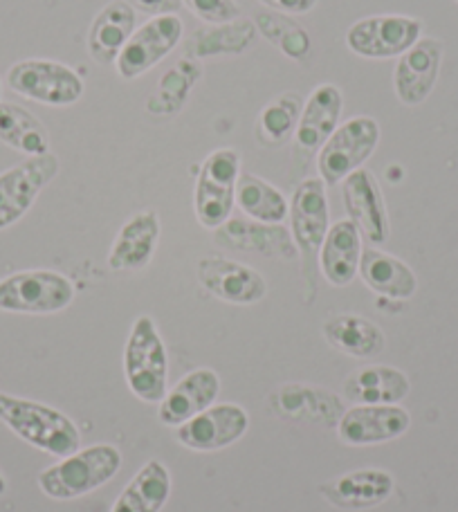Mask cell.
I'll list each match as a JSON object with an SVG mask.
<instances>
[{"instance_id":"cell-1","label":"cell","mask_w":458,"mask_h":512,"mask_svg":"<svg viewBox=\"0 0 458 512\" xmlns=\"http://www.w3.org/2000/svg\"><path fill=\"white\" fill-rule=\"evenodd\" d=\"M0 420L25 443L57 459L75 454L81 445L75 420L43 402L0 391Z\"/></svg>"},{"instance_id":"cell-2","label":"cell","mask_w":458,"mask_h":512,"mask_svg":"<svg viewBox=\"0 0 458 512\" xmlns=\"http://www.w3.org/2000/svg\"><path fill=\"white\" fill-rule=\"evenodd\" d=\"M119 468H122V452L115 445H90L61 459L52 468H45L39 474V488L43 495L57 501L79 499L113 481Z\"/></svg>"},{"instance_id":"cell-3","label":"cell","mask_w":458,"mask_h":512,"mask_svg":"<svg viewBox=\"0 0 458 512\" xmlns=\"http://www.w3.org/2000/svg\"><path fill=\"white\" fill-rule=\"evenodd\" d=\"M124 376L128 389L149 405H160L169 391V358L153 317L133 322L124 346Z\"/></svg>"},{"instance_id":"cell-4","label":"cell","mask_w":458,"mask_h":512,"mask_svg":"<svg viewBox=\"0 0 458 512\" xmlns=\"http://www.w3.org/2000/svg\"><path fill=\"white\" fill-rule=\"evenodd\" d=\"M292 239L304 261V274L310 290H315L319 270V250H322L328 230H331V212L322 178H306L292 194L290 203Z\"/></svg>"},{"instance_id":"cell-5","label":"cell","mask_w":458,"mask_h":512,"mask_svg":"<svg viewBox=\"0 0 458 512\" xmlns=\"http://www.w3.org/2000/svg\"><path fill=\"white\" fill-rule=\"evenodd\" d=\"M238 176H241V155L232 146L216 149L205 158L194 191L196 218L205 230H218L232 218Z\"/></svg>"},{"instance_id":"cell-6","label":"cell","mask_w":458,"mask_h":512,"mask_svg":"<svg viewBox=\"0 0 458 512\" xmlns=\"http://www.w3.org/2000/svg\"><path fill=\"white\" fill-rule=\"evenodd\" d=\"M378 144L380 124L366 115L351 117V120L337 126L335 133L319 149V178L324 180L326 187L342 185L353 171L364 167V162L375 153Z\"/></svg>"},{"instance_id":"cell-7","label":"cell","mask_w":458,"mask_h":512,"mask_svg":"<svg viewBox=\"0 0 458 512\" xmlns=\"http://www.w3.org/2000/svg\"><path fill=\"white\" fill-rule=\"evenodd\" d=\"M75 301V283L54 270H25L0 281V310L52 315Z\"/></svg>"},{"instance_id":"cell-8","label":"cell","mask_w":458,"mask_h":512,"mask_svg":"<svg viewBox=\"0 0 458 512\" xmlns=\"http://www.w3.org/2000/svg\"><path fill=\"white\" fill-rule=\"evenodd\" d=\"M7 86L30 102L45 106H72L84 97V79L66 63L50 59H25L7 70Z\"/></svg>"},{"instance_id":"cell-9","label":"cell","mask_w":458,"mask_h":512,"mask_svg":"<svg viewBox=\"0 0 458 512\" xmlns=\"http://www.w3.org/2000/svg\"><path fill=\"white\" fill-rule=\"evenodd\" d=\"M423 21L405 14L366 16L353 23L346 32L348 50L362 59L402 57L418 43Z\"/></svg>"},{"instance_id":"cell-10","label":"cell","mask_w":458,"mask_h":512,"mask_svg":"<svg viewBox=\"0 0 458 512\" xmlns=\"http://www.w3.org/2000/svg\"><path fill=\"white\" fill-rule=\"evenodd\" d=\"M59 169L57 155L45 153L0 173V230H7L30 212L41 191L59 176Z\"/></svg>"},{"instance_id":"cell-11","label":"cell","mask_w":458,"mask_h":512,"mask_svg":"<svg viewBox=\"0 0 458 512\" xmlns=\"http://www.w3.org/2000/svg\"><path fill=\"white\" fill-rule=\"evenodd\" d=\"M182 34H185V25H182L178 14L153 16L151 21L137 27L124 50L119 52L115 61L117 75L126 81L146 75L176 50Z\"/></svg>"},{"instance_id":"cell-12","label":"cell","mask_w":458,"mask_h":512,"mask_svg":"<svg viewBox=\"0 0 458 512\" xmlns=\"http://www.w3.org/2000/svg\"><path fill=\"white\" fill-rule=\"evenodd\" d=\"M247 429H250L247 411L234 402H225V405H212L203 414L176 427V438L187 450L218 452L241 441Z\"/></svg>"},{"instance_id":"cell-13","label":"cell","mask_w":458,"mask_h":512,"mask_svg":"<svg viewBox=\"0 0 458 512\" xmlns=\"http://www.w3.org/2000/svg\"><path fill=\"white\" fill-rule=\"evenodd\" d=\"M443 52V41L420 36L414 48L398 57L396 70H393V88L402 106L416 108L434 93L438 75H441Z\"/></svg>"},{"instance_id":"cell-14","label":"cell","mask_w":458,"mask_h":512,"mask_svg":"<svg viewBox=\"0 0 458 512\" xmlns=\"http://www.w3.org/2000/svg\"><path fill=\"white\" fill-rule=\"evenodd\" d=\"M196 272L203 288L227 304L252 306L268 295V283L259 272L225 256H203Z\"/></svg>"},{"instance_id":"cell-15","label":"cell","mask_w":458,"mask_h":512,"mask_svg":"<svg viewBox=\"0 0 458 512\" xmlns=\"http://www.w3.org/2000/svg\"><path fill=\"white\" fill-rule=\"evenodd\" d=\"M411 416L398 405H355L342 414L337 434L346 445L364 447L396 441L407 434Z\"/></svg>"},{"instance_id":"cell-16","label":"cell","mask_w":458,"mask_h":512,"mask_svg":"<svg viewBox=\"0 0 458 512\" xmlns=\"http://www.w3.org/2000/svg\"><path fill=\"white\" fill-rule=\"evenodd\" d=\"M342 196L348 218L373 245L389 241L391 225L382 189L369 169H357L342 182Z\"/></svg>"},{"instance_id":"cell-17","label":"cell","mask_w":458,"mask_h":512,"mask_svg":"<svg viewBox=\"0 0 458 512\" xmlns=\"http://www.w3.org/2000/svg\"><path fill=\"white\" fill-rule=\"evenodd\" d=\"M342 111H344L342 90L335 84L317 86L306 99L304 111H301V117H299L297 131H295L297 153L308 158V155H313L322 149L328 137L335 133V128L340 126Z\"/></svg>"},{"instance_id":"cell-18","label":"cell","mask_w":458,"mask_h":512,"mask_svg":"<svg viewBox=\"0 0 458 512\" xmlns=\"http://www.w3.org/2000/svg\"><path fill=\"white\" fill-rule=\"evenodd\" d=\"M218 245L238 252H256L277 259H297L299 250L292 234L283 225H265L245 218H229L218 230H214Z\"/></svg>"},{"instance_id":"cell-19","label":"cell","mask_w":458,"mask_h":512,"mask_svg":"<svg viewBox=\"0 0 458 512\" xmlns=\"http://www.w3.org/2000/svg\"><path fill=\"white\" fill-rule=\"evenodd\" d=\"M160 232V216L153 209L133 214L115 236L108 252V268L115 272L144 270L158 250Z\"/></svg>"},{"instance_id":"cell-20","label":"cell","mask_w":458,"mask_h":512,"mask_svg":"<svg viewBox=\"0 0 458 512\" xmlns=\"http://www.w3.org/2000/svg\"><path fill=\"white\" fill-rule=\"evenodd\" d=\"M396 481L387 470L369 468L346 472L342 477L331 479L319 486L328 504L342 510H369L387 501L393 495Z\"/></svg>"},{"instance_id":"cell-21","label":"cell","mask_w":458,"mask_h":512,"mask_svg":"<svg viewBox=\"0 0 458 512\" xmlns=\"http://www.w3.org/2000/svg\"><path fill=\"white\" fill-rule=\"evenodd\" d=\"M218 393H221V378L216 371L203 367L187 373L160 402V423L167 427L185 425L187 420L212 407Z\"/></svg>"},{"instance_id":"cell-22","label":"cell","mask_w":458,"mask_h":512,"mask_svg":"<svg viewBox=\"0 0 458 512\" xmlns=\"http://www.w3.org/2000/svg\"><path fill=\"white\" fill-rule=\"evenodd\" d=\"M362 250V232L351 218L331 225L319 250V268L324 279L335 288L348 286L360 270Z\"/></svg>"},{"instance_id":"cell-23","label":"cell","mask_w":458,"mask_h":512,"mask_svg":"<svg viewBox=\"0 0 458 512\" xmlns=\"http://www.w3.org/2000/svg\"><path fill=\"white\" fill-rule=\"evenodd\" d=\"M135 9L126 0H113L95 16L88 32V52L99 66H111L137 30Z\"/></svg>"},{"instance_id":"cell-24","label":"cell","mask_w":458,"mask_h":512,"mask_svg":"<svg viewBox=\"0 0 458 512\" xmlns=\"http://www.w3.org/2000/svg\"><path fill=\"white\" fill-rule=\"evenodd\" d=\"M411 391L409 378L396 367L369 364L344 382V396L355 405H398Z\"/></svg>"},{"instance_id":"cell-25","label":"cell","mask_w":458,"mask_h":512,"mask_svg":"<svg viewBox=\"0 0 458 512\" xmlns=\"http://www.w3.org/2000/svg\"><path fill=\"white\" fill-rule=\"evenodd\" d=\"M360 274L366 288L378 295L396 301H407L416 295L418 279L409 265L398 256L382 252L378 248H364L360 259Z\"/></svg>"},{"instance_id":"cell-26","label":"cell","mask_w":458,"mask_h":512,"mask_svg":"<svg viewBox=\"0 0 458 512\" xmlns=\"http://www.w3.org/2000/svg\"><path fill=\"white\" fill-rule=\"evenodd\" d=\"M171 495V472L162 461L144 463L128 481L111 512H160Z\"/></svg>"},{"instance_id":"cell-27","label":"cell","mask_w":458,"mask_h":512,"mask_svg":"<svg viewBox=\"0 0 458 512\" xmlns=\"http://www.w3.org/2000/svg\"><path fill=\"white\" fill-rule=\"evenodd\" d=\"M324 337L333 349L351 355V358H375V355L384 351V344H387L378 324L351 313L326 319Z\"/></svg>"},{"instance_id":"cell-28","label":"cell","mask_w":458,"mask_h":512,"mask_svg":"<svg viewBox=\"0 0 458 512\" xmlns=\"http://www.w3.org/2000/svg\"><path fill=\"white\" fill-rule=\"evenodd\" d=\"M0 142L27 158L50 153L48 128L34 113L9 102H0Z\"/></svg>"},{"instance_id":"cell-29","label":"cell","mask_w":458,"mask_h":512,"mask_svg":"<svg viewBox=\"0 0 458 512\" xmlns=\"http://www.w3.org/2000/svg\"><path fill=\"white\" fill-rule=\"evenodd\" d=\"M236 205L265 225H281L290 214V205L281 191L254 173H241L236 182Z\"/></svg>"},{"instance_id":"cell-30","label":"cell","mask_w":458,"mask_h":512,"mask_svg":"<svg viewBox=\"0 0 458 512\" xmlns=\"http://www.w3.org/2000/svg\"><path fill=\"white\" fill-rule=\"evenodd\" d=\"M256 39V25L243 18H236L232 23L207 25L194 32L187 52L189 57H218V54H241Z\"/></svg>"},{"instance_id":"cell-31","label":"cell","mask_w":458,"mask_h":512,"mask_svg":"<svg viewBox=\"0 0 458 512\" xmlns=\"http://www.w3.org/2000/svg\"><path fill=\"white\" fill-rule=\"evenodd\" d=\"M304 102L295 93H286L274 99L263 108L259 120H256V137L261 144L281 146L286 144L297 131Z\"/></svg>"},{"instance_id":"cell-32","label":"cell","mask_w":458,"mask_h":512,"mask_svg":"<svg viewBox=\"0 0 458 512\" xmlns=\"http://www.w3.org/2000/svg\"><path fill=\"white\" fill-rule=\"evenodd\" d=\"M200 68L196 61L189 57L182 59L176 68H171L167 75L162 77L160 86L146 102V111L153 115H173L180 113V108L185 106L191 88L200 77Z\"/></svg>"},{"instance_id":"cell-33","label":"cell","mask_w":458,"mask_h":512,"mask_svg":"<svg viewBox=\"0 0 458 512\" xmlns=\"http://www.w3.org/2000/svg\"><path fill=\"white\" fill-rule=\"evenodd\" d=\"M256 30L265 39L295 61H306L313 52V39L299 23L292 21L290 16L279 12H263L256 16Z\"/></svg>"},{"instance_id":"cell-34","label":"cell","mask_w":458,"mask_h":512,"mask_svg":"<svg viewBox=\"0 0 458 512\" xmlns=\"http://www.w3.org/2000/svg\"><path fill=\"white\" fill-rule=\"evenodd\" d=\"M326 391H317L304 387V384H288L286 389H281V407L283 414L297 420H326V425H333L335 420L340 423L342 409L337 407H317V400H322Z\"/></svg>"},{"instance_id":"cell-35","label":"cell","mask_w":458,"mask_h":512,"mask_svg":"<svg viewBox=\"0 0 458 512\" xmlns=\"http://www.w3.org/2000/svg\"><path fill=\"white\" fill-rule=\"evenodd\" d=\"M182 5L207 25H223L241 18L236 0H182Z\"/></svg>"},{"instance_id":"cell-36","label":"cell","mask_w":458,"mask_h":512,"mask_svg":"<svg viewBox=\"0 0 458 512\" xmlns=\"http://www.w3.org/2000/svg\"><path fill=\"white\" fill-rule=\"evenodd\" d=\"M135 12L149 14V16H169L178 14L182 7V0H126Z\"/></svg>"},{"instance_id":"cell-37","label":"cell","mask_w":458,"mask_h":512,"mask_svg":"<svg viewBox=\"0 0 458 512\" xmlns=\"http://www.w3.org/2000/svg\"><path fill=\"white\" fill-rule=\"evenodd\" d=\"M259 3L279 14H308L317 7L319 0H259Z\"/></svg>"},{"instance_id":"cell-38","label":"cell","mask_w":458,"mask_h":512,"mask_svg":"<svg viewBox=\"0 0 458 512\" xmlns=\"http://www.w3.org/2000/svg\"><path fill=\"white\" fill-rule=\"evenodd\" d=\"M5 492H7V481H5L3 474H0V497H3Z\"/></svg>"},{"instance_id":"cell-39","label":"cell","mask_w":458,"mask_h":512,"mask_svg":"<svg viewBox=\"0 0 458 512\" xmlns=\"http://www.w3.org/2000/svg\"><path fill=\"white\" fill-rule=\"evenodd\" d=\"M0 95H3V84H0Z\"/></svg>"},{"instance_id":"cell-40","label":"cell","mask_w":458,"mask_h":512,"mask_svg":"<svg viewBox=\"0 0 458 512\" xmlns=\"http://www.w3.org/2000/svg\"><path fill=\"white\" fill-rule=\"evenodd\" d=\"M456 3H458V0H456Z\"/></svg>"}]
</instances>
